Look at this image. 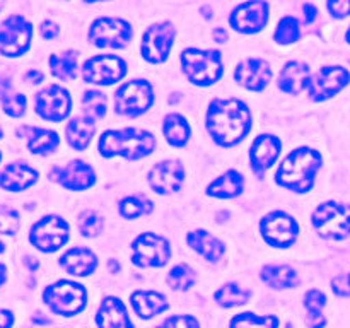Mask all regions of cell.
Wrapping results in <instances>:
<instances>
[{
  "label": "cell",
  "mask_w": 350,
  "mask_h": 328,
  "mask_svg": "<svg viewBox=\"0 0 350 328\" xmlns=\"http://www.w3.org/2000/svg\"><path fill=\"white\" fill-rule=\"evenodd\" d=\"M229 328H279V318L275 314H260L246 311L234 314L229 321Z\"/></svg>",
  "instance_id": "d590c367"
},
{
  "label": "cell",
  "mask_w": 350,
  "mask_h": 328,
  "mask_svg": "<svg viewBox=\"0 0 350 328\" xmlns=\"http://www.w3.org/2000/svg\"><path fill=\"white\" fill-rule=\"evenodd\" d=\"M304 308H306V325L310 328H325L327 316L323 310L327 306V296L320 289H310L304 294Z\"/></svg>",
  "instance_id": "d6a6232c"
},
{
  "label": "cell",
  "mask_w": 350,
  "mask_h": 328,
  "mask_svg": "<svg viewBox=\"0 0 350 328\" xmlns=\"http://www.w3.org/2000/svg\"><path fill=\"white\" fill-rule=\"evenodd\" d=\"M187 243L191 249H195L198 255H202L212 263L221 262L226 255L224 243L205 229H195V231L188 232Z\"/></svg>",
  "instance_id": "4316f807"
},
{
  "label": "cell",
  "mask_w": 350,
  "mask_h": 328,
  "mask_svg": "<svg viewBox=\"0 0 350 328\" xmlns=\"http://www.w3.org/2000/svg\"><path fill=\"white\" fill-rule=\"evenodd\" d=\"M214 299L222 308H236L252 299V290L245 289L236 282H228L215 290Z\"/></svg>",
  "instance_id": "e575fe53"
},
{
  "label": "cell",
  "mask_w": 350,
  "mask_h": 328,
  "mask_svg": "<svg viewBox=\"0 0 350 328\" xmlns=\"http://www.w3.org/2000/svg\"><path fill=\"white\" fill-rule=\"evenodd\" d=\"M85 3H94V2H101V0H84Z\"/></svg>",
  "instance_id": "6f0895ef"
},
{
  "label": "cell",
  "mask_w": 350,
  "mask_h": 328,
  "mask_svg": "<svg viewBox=\"0 0 350 328\" xmlns=\"http://www.w3.org/2000/svg\"><path fill=\"white\" fill-rule=\"evenodd\" d=\"M323 164V156L311 147H299L287 154L275 173L279 187L296 193H308L313 188L314 178Z\"/></svg>",
  "instance_id": "7a4b0ae2"
},
{
  "label": "cell",
  "mask_w": 350,
  "mask_h": 328,
  "mask_svg": "<svg viewBox=\"0 0 350 328\" xmlns=\"http://www.w3.org/2000/svg\"><path fill=\"white\" fill-rule=\"evenodd\" d=\"M152 208V202L142 195H129L122 198L118 205V212L123 219H139L142 215H149Z\"/></svg>",
  "instance_id": "8d00e7d4"
},
{
  "label": "cell",
  "mask_w": 350,
  "mask_h": 328,
  "mask_svg": "<svg viewBox=\"0 0 350 328\" xmlns=\"http://www.w3.org/2000/svg\"><path fill=\"white\" fill-rule=\"evenodd\" d=\"M156 328H202L200 323L191 314H171Z\"/></svg>",
  "instance_id": "ee69618b"
},
{
  "label": "cell",
  "mask_w": 350,
  "mask_h": 328,
  "mask_svg": "<svg viewBox=\"0 0 350 328\" xmlns=\"http://www.w3.org/2000/svg\"><path fill=\"white\" fill-rule=\"evenodd\" d=\"M120 269H122V265H120V263L116 262L115 258L108 260V270H109V272H111V273H118Z\"/></svg>",
  "instance_id": "f5cc1de1"
},
{
  "label": "cell",
  "mask_w": 350,
  "mask_h": 328,
  "mask_svg": "<svg viewBox=\"0 0 350 328\" xmlns=\"http://www.w3.org/2000/svg\"><path fill=\"white\" fill-rule=\"evenodd\" d=\"M161 130H163L166 142L173 147H185L191 135L190 123L180 113H170V115L164 116Z\"/></svg>",
  "instance_id": "4dcf8cb0"
},
{
  "label": "cell",
  "mask_w": 350,
  "mask_h": 328,
  "mask_svg": "<svg viewBox=\"0 0 350 328\" xmlns=\"http://www.w3.org/2000/svg\"><path fill=\"white\" fill-rule=\"evenodd\" d=\"M126 75V62L118 55H96L82 65V79L92 85H113Z\"/></svg>",
  "instance_id": "7c38bea8"
},
{
  "label": "cell",
  "mask_w": 350,
  "mask_h": 328,
  "mask_svg": "<svg viewBox=\"0 0 350 328\" xmlns=\"http://www.w3.org/2000/svg\"><path fill=\"white\" fill-rule=\"evenodd\" d=\"M82 109H84V116H89L96 122L99 118H105L106 113H108V98H106L105 92L96 91H85L82 96Z\"/></svg>",
  "instance_id": "74e56055"
},
{
  "label": "cell",
  "mask_w": 350,
  "mask_h": 328,
  "mask_svg": "<svg viewBox=\"0 0 350 328\" xmlns=\"http://www.w3.org/2000/svg\"><path fill=\"white\" fill-rule=\"evenodd\" d=\"M273 77L272 67L263 58H246L238 64L234 70V81L248 91L260 92L270 84Z\"/></svg>",
  "instance_id": "44dd1931"
},
{
  "label": "cell",
  "mask_w": 350,
  "mask_h": 328,
  "mask_svg": "<svg viewBox=\"0 0 350 328\" xmlns=\"http://www.w3.org/2000/svg\"><path fill=\"white\" fill-rule=\"evenodd\" d=\"M345 40H347V43L350 44V27L347 29V33H345Z\"/></svg>",
  "instance_id": "9f6ffc18"
},
{
  "label": "cell",
  "mask_w": 350,
  "mask_h": 328,
  "mask_svg": "<svg viewBox=\"0 0 350 328\" xmlns=\"http://www.w3.org/2000/svg\"><path fill=\"white\" fill-rule=\"evenodd\" d=\"M253 125L248 105L238 98H217L208 105L205 126L217 146L234 147L246 139Z\"/></svg>",
  "instance_id": "6da1fadb"
},
{
  "label": "cell",
  "mask_w": 350,
  "mask_h": 328,
  "mask_svg": "<svg viewBox=\"0 0 350 328\" xmlns=\"http://www.w3.org/2000/svg\"><path fill=\"white\" fill-rule=\"evenodd\" d=\"M3 249H5V245H3V243H2V241H0V253H2V251H3Z\"/></svg>",
  "instance_id": "680465c9"
},
{
  "label": "cell",
  "mask_w": 350,
  "mask_h": 328,
  "mask_svg": "<svg viewBox=\"0 0 350 328\" xmlns=\"http://www.w3.org/2000/svg\"><path fill=\"white\" fill-rule=\"evenodd\" d=\"M3 137V130H2V126H0V139H2Z\"/></svg>",
  "instance_id": "91938a15"
},
{
  "label": "cell",
  "mask_w": 350,
  "mask_h": 328,
  "mask_svg": "<svg viewBox=\"0 0 350 328\" xmlns=\"http://www.w3.org/2000/svg\"><path fill=\"white\" fill-rule=\"evenodd\" d=\"M70 236L68 222L60 215H44L34 222L29 231V241L34 248L43 253H53L60 249Z\"/></svg>",
  "instance_id": "ba28073f"
},
{
  "label": "cell",
  "mask_w": 350,
  "mask_h": 328,
  "mask_svg": "<svg viewBox=\"0 0 350 328\" xmlns=\"http://www.w3.org/2000/svg\"><path fill=\"white\" fill-rule=\"evenodd\" d=\"M350 82V72L340 65H327L321 67L311 77L310 98L313 101L321 102L334 98Z\"/></svg>",
  "instance_id": "ac0fdd59"
},
{
  "label": "cell",
  "mask_w": 350,
  "mask_h": 328,
  "mask_svg": "<svg viewBox=\"0 0 350 328\" xmlns=\"http://www.w3.org/2000/svg\"><path fill=\"white\" fill-rule=\"evenodd\" d=\"M185 181V167L180 161L166 159L156 163L149 169L147 183L159 195L176 193Z\"/></svg>",
  "instance_id": "d6986e66"
},
{
  "label": "cell",
  "mask_w": 350,
  "mask_h": 328,
  "mask_svg": "<svg viewBox=\"0 0 350 328\" xmlns=\"http://www.w3.org/2000/svg\"><path fill=\"white\" fill-rule=\"evenodd\" d=\"M44 79V74L41 70H27L26 74H24V81L27 82V84H40V82H43Z\"/></svg>",
  "instance_id": "c3c4849f"
},
{
  "label": "cell",
  "mask_w": 350,
  "mask_h": 328,
  "mask_svg": "<svg viewBox=\"0 0 350 328\" xmlns=\"http://www.w3.org/2000/svg\"><path fill=\"white\" fill-rule=\"evenodd\" d=\"M24 263H26L27 269H29V270H36L38 266H40V263H38V260H36V258H31V256H27V258L24 260Z\"/></svg>",
  "instance_id": "db71d44e"
},
{
  "label": "cell",
  "mask_w": 350,
  "mask_h": 328,
  "mask_svg": "<svg viewBox=\"0 0 350 328\" xmlns=\"http://www.w3.org/2000/svg\"><path fill=\"white\" fill-rule=\"evenodd\" d=\"M50 180L70 191L89 190L96 183V171L85 161H68L64 166H53L50 169Z\"/></svg>",
  "instance_id": "e0dca14e"
},
{
  "label": "cell",
  "mask_w": 350,
  "mask_h": 328,
  "mask_svg": "<svg viewBox=\"0 0 350 328\" xmlns=\"http://www.w3.org/2000/svg\"><path fill=\"white\" fill-rule=\"evenodd\" d=\"M33 40V26L26 17L9 16L0 26V53L3 57H21L26 53Z\"/></svg>",
  "instance_id": "4fadbf2b"
},
{
  "label": "cell",
  "mask_w": 350,
  "mask_h": 328,
  "mask_svg": "<svg viewBox=\"0 0 350 328\" xmlns=\"http://www.w3.org/2000/svg\"><path fill=\"white\" fill-rule=\"evenodd\" d=\"M260 232L267 245L273 248H289L299 238V224L287 212L275 210L260 221Z\"/></svg>",
  "instance_id": "8fae6325"
},
{
  "label": "cell",
  "mask_w": 350,
  "mask_h": 328,
  "mask_svg": "<svg viewBox=\"0 0 350 328\" xmlns=\"http://www.w3.org/2000/svg\"><path fill=\"white\" fill-rule=\"evenodd\" d=\"M154 87L146 79H132L120 85L115 92V109L123 116H140L154 105Z\"/></svg>",
  "instance_id": "52a82bcc"
},
{
  "label": "cell",
  "mask_w": 350,
  "mask_h": 328,
  "mask_svg": "<svg viewBox=\"0 0 350 328\" xmlns=\"http://www.w3.org/2000/svg\"><path fill=\"white\" fill-rule=\"evenodd\" d=\"M12 325H14L12 311L2 310V308H0V328H12Z\"/></svg>",
  "instance_id": "681fc988"
},
{
  "label": "cell",
  "mask_w": 350,
  "mask_h": 328,
  "mask_svg": "<svg viewBox=\"0 0 350 328\" xmlns=\"http://www.w3.org/2000/svg\"><path fill=\"white\" fill-rule=\"evenodd\" d=\"M58 263L70 275L88 277L91 273H94V270L98 269V256H96V253L91 248L74 246V248L67 249L60 256Z\"/></svg>",
  "instance_id": "7402d4cb"
},
{
  "label": "cell",
  "mask_w": 350,
  "mask_h": 328,
  "mask_svg": "<svg viewBox=\"0 0 350 328\" xmlns=\"http://www.w3.org/2000/svg\"><path fill=\"white\" fill-rule=\"evenodd\" d=\"M174 38H176V27L170 20L156 23L147 27L140 43V53L144 60L149 64H163L170 57Z\"/></svg>",
  "instance_id": "5bb4252c"
},
{
  "label": "cell",
  "mask_w": 350,
  "mask_h": 328,
  "mask_svg": "<svg viewBox=\"0 0 350 328\" xmlns=\"http://www.w3.org/2000/svg\"><path fill=\"white\" fill-rule=\"evenodd\" d=\"M299 20L294 16H286L277 24V29L273 33V41L279 44H293L299 40Z\"/></svg>",
  "instance_id": "ab89813d"
},
{
  "label": "cell",
  "mask_w": 350,
  "mask_h": 328,
  "mask_svg": "<svg viewBox=\"0 0 350 328\" xmlns=\"http://www.w3.org/2000/svg\"><path fill=\"white\" fill-rule=\"evenodd\" d=\"M34 108L43 120L64 122L72 111V98L67 89L62 87V85H48L36 94Z\"/></svg>",
  "instance_id": "9a60e30c"
},
{
  "label": "cell",
  "mask_w": 350,
  "mask_h": 328,
  "mask_svg": "<svg viewBox=\"0 0 350 328\" xmlns=\"http://www.w3.org/2000/svg\"><path fill=\"white\" fill-rule=\"evenodd\" d=\"M77 228L82 236H85V238H94V236L101 234L103 228H105V221L96 212L88 210L81 214V217L77 221Z\"/></svg>",
  "instance_id": "60d3db41"
},
{
  "label": "cell",
  "mask_w": 350,
  "mask_h": 328,
  "mask_svg": "<svg viewBox=\"0 0 350 328\" xmlns=\"http://www.w3.org/2000/svg\"><path fill=\"white\" fill-rule=\"evenodd\" d=\"M332 289H334V292L337 294V296H350V273L335 277V279L332 280Z\"/></svg>",
  "instance_id": "bcb514c9"
},
{
  "label": "cell",
  "mask_w": 350,
  "mask_h": 328,
  "mask_svg": "<svg viewBox=\"0 0 350 328\" xmlns=\"http://www.w3.org/2000/svg\"><path fill=\"white\" fill-rule=\"evenodd\" d=\"M98 328H135L130 321L126 308L118 297L108 296L101 301L96 311Z\"/></svg>",
  "instance_id": "cb8c5ba5"
},
{
  "label": "cell",
  "mask_w": 350,
  "mask_h": 328,
  "mask_svg": "<svg viewBox=\"0 0 350 328\" xmlns=\"http://www.w3.org/2000/svg\"><path fill=\"white\" fill-rule=\"evenodd\" d=\"M156 149V137L140 128L108 130L99 137L98 150L103 157H125L137 161L150 156Z\"/></svg>",
  "instance_id": "3957f363"
},
{
  "label": "cell",
  "mask_w": 350,
  "mask_h": 328,
  "mask_svg": "<svg viewBox=\"0 0 350 328\" xmlns=\"http://www.w3.org/2000/svg\"><path fill=\"white\" fill-rule=\"evenodd\" d=\"M280 150H282V142L279 137L272 133H262L256 137L250 149V164H252L253 173L258 178L265 176L267 171L275 164Z\"/></svg>",
  "instance_id": "ffe728a7"
},
{
  "label": "cell",
  "mask_w": 350,
  "mask_h": 328,
  "mask_svg": "<svg viewBox=\"0 0 350 328\" xmlns=\"http://www.w3.org/2000/svg\"><path fill=\"white\" fill-rule=\"evenodd\" d=\"M0 159H2V152H0Z\"/></svg>",
  "instance_id": "6125c7cd"
},
{
  "label": "cell",
  "mask_w": 350,
  "mask_h": 328,
  "mask_svg": "<svg viewBox=\"0 0 350 328\" xmlns=\"http://www.w3.org/2000/svg\"><path fill=\"white\" fill-rule=\"evenodd\" d=\"M26 96L19 94V92H3L2 96V106L3 111L12 118H19L26 111Z\"/></svg>",
  "instance_id": "7bdbcfd3"
},
{
  "label": "cell",
  "mask_w": 350,
  "mask_h": 328,
  "mask_svg": "<svg viewBox=\"0 0 350 328\" xmlns=\"http://www.w3.org/2000/svg\"><path fill=\"white\" fill-rule=\"evenodd\" d=\"M228 38H229V33L228 31L224 29V27H215L214 29V40L217 41V43H226V41H228Z\"/></svg>",
  "instance_id": "816d5d0a"
},
{
  "label": "cell",
  "mask_w": 350,
  "mask_h": 328,
  "mask_svg": "<svg viewBox=\"0 0 350 328\" xmlns=\"http://www.w3.org/2000/svg\"><path fill=\"white\" fill-rule=\"evenodd\" d=\"M327 9L335 19L350 16V0H327Z\"/></svg>",
  "instance_id": "f6af8a7d"
},
{
  "label": "cell",
  "mask_w": 350,
  "mask_h": 328,
  "mask_svg": "<svg viewBox=\"0 0 350 328\" xmlns=\"http://www.w3.org/2000/svg\"><path fill=\"white\" fill-rule=\"evenodd\" d=\"M311 224L323 239H347L350 236V204L330 200L318 205L311 215Z\"/></svg>",
  "instance_id": "5b68a950"
},
{
  "label": "cell",
  "mask_w": 350,
  "mask_h": 328,
  "mask_svg": "<svg viewBox=\"0 0 350 328\" xmlns=\"http://www.w3.org/2000/svg\"><path fill=\"white\" fill-rule=\"evenodd\" d=\"M51 68V74L60 81H72L77 75L79 67V53L75 50H68L60 55H51L48 60Z\"/></svg>",
  "instance_id": "836d02e7"
},
{
  "label": "cell",
  "mask_w": 350,
  "mask_h": 328,
  "mask_svg": "<svg viewBox=\"0 0 350 328\" xmlns=\"http://www.w3.org/2000/svg\"><path fill=\"white\" fill-rule=\"evenodd\" d=\"M270 5L265 0H248L236 7L229 16V24L236 33L255 34L269 23Z\"/></svg>",
  "instance_id": "2e32d148"
},
{
  "label": "cell",
  "mask_w": 350,
  "mask_h": 328,
  "mask_svg": "<svg viewBox=\"0 0 350 328\" xmlns=\"http://www.w3.org/2000/svg\"><path fill=\"white\" fill-rule=\"evenodd\" d=\"M195 282H197V273L187 263H178L167 273V286L173 290H178V292H185V290L191 289Z\"/></svg>",
  "instance_id": "f35d334b"
},
{
  "label": "cell",
  "mask_w": 350,
  "mask_h": 328,
  "mask_svg": "<svg viewBox=\"0 0 350 328\" xmlns=\"http://www.w3.org/2000/svg\"><path fill=\"white\" fill-rule=\"evenodd\" d=\"M5 279H7V269H5V265H3V263H0V286L5 282Z\"/></svg>",
  "instance_id": "11a10c76"
},
{
  "label": "cell",
  "mask_w": 350,
  "mask_h": 328,
  "mask_svg": "<svg viewBox=\"0 0 350 328\" xmlns=\"http://www.w3.org/2000/svg\"><path fill=\"white\" fill-rule=\"evenodd\" d=\"M303 12H304V20H306L308 24H311L314 19H317L318 10H317V7L313 5V3H304Z\"/></svg>",
  "instance_id": "f907efd6"
},
{
  "label": "cell",
  "mask_w": 350,
  "mask_h": 328,
  "mask_svg": "<svg viewBox=\"0 0 350 328\" xmlns=\"http://www.w3.org/2000/svg\"><path fill=\"white\" fill-rule=\"evenodd\" d=\"M130 301H132L133 311H135V314L140 320H150V318L164 313L170 308L166 296L152 289L133 290L130 294Z\"/></svg>",
  "instance_id": "484cf974"
},
{
  "label": "cell",
  "mask_w": 350,
  "mask_h": 328,
  "mask_svg": "<svg viewBox=\"0 0 350 328\" xmlns=\"http://www.w3.org/2000/svg\"><path fill=\"white\" fill-rule=\"evenodd\" d=\"M181 70L185 77L195 85H212L221 81L224 74L221 53L215 50H200V48H187L181 53Z\"/></svg>",
  "instance_id": "277c9868"
},
{
  "label": "cell",
  "mask_w": 350,
  "mask_h": 328,
  "mask_svg": "<svg viewBox=\"0 0 350 328\" xmlns=\"http://www.w3.org/2000/svg\"><path fill=\"white\" fill-rule=\"evenodd\" d=\"M245 190V178L239 171L229 169L207 187V195L214 198H236Z\"/></svg>",
  "instance_id": "f546056e"
},
{
  "label": "cell",
  "mask_w": 350,
  "mask_h": 328,
  "mask_svg": "<svg viewBox=\"0 0 350 328\" xmlns=\"http://www.w3.org/2000/svg\"><path fill=\"white\" fill-rule=\"evenodd\" d=\"M96 125L94 120L89 116H75L65 126V137L67 144L74 150H85L94 137Z\"/></svg>",
  "instance_id": "83f0119b"
},
{
  "label": "cell",
  "mask_w": 350,
  "mask_h": 328,
  "mask_svg": "<svg viewBox=\"0 0 350 328\" xmlns=\"http://www.w3.org/2000/svg\"><path fill=\"white\" fill-rule=\"evenodd\" d=\"M43 301L48 310L60 316H75L88 304V290L72 280H58L43 290Z\"/></svg>",
  "instance_id": "8992f818"
},
{
  "label": "cell",
  "mask_w": 350,
  "mask_h": 328,
  "mask_svg": "<svg viewBox=\"0 0 350 328\" xmlns=\"http://www.w3.org/2000/svg\"><path fill=\"white\" fill-rule=\"evenodd\" d=\"M60 33V27L53 20H43L40 26V34L43 36V40H53Z\"/></svg>",
  "instance_id": "7dc6e473"
},
{
  "label": "cell",
  "mask_w": 350,
  "mask_h": 328,
  "mask_svg": "<svg viewBox=\"0 0 350 328\" xmlns=\"http://www.w3.org/2000/svg\"><path fill=\"white\" fill-rule=\"evenodd\" d=\"M40 174L26 163H10L0 173V188L5 191H24L33 187Z\"/></svg>",
  "instance_id": "d4e9b609"
},
{
  "label": "cell",
  "mask_w": 350,
  "mask_h": 328,
  "mask_svg": "<svg viewBox=\"0 0 350 328\" xmlns=\"http://www.w3.org/2000/svg\"><path fill=\"white\" fill-rule=\"evenodd\" d=\"M260 277L272 289H293L299 286V275L289 265H267L260 272Z\"/></svg>",
  "instance_id": "1f68e13d"
},
{
  "label": "cell",
  "mask_w": 350,
  "mask_h": 328,
  "mask_svg": "<svg viewBox=\"0 0 350 328\" xmlns=\"http://www.w3.org/2000/svg\"><path fill=\"white\" fill-rule=\"evenodd\" d=\"M21 228L19 212L9 205L0 204V234H16Z\"/></svg>",
  "instance_id": "b9f144b4"
},
{
  "label": "cell",
  "mask_w": 350,
  "mask_h": 328,
  "mask_svg": "<svg viewBox=\"0 0 350 328\" xmlns=\"http://www.w3.org/2000/svg\"><path fill=\"white\" fill-rule=\"evenodd\" d=\"M23 133H26L24 137H27V149L33 154H40V156H48V154L55 152V149L60 144V137L53 130L23 126L19 130V135H23Z\"/></svg>",
  "instance_id": "f1b7e54d"
},
{
  "label": "cell",
  "mask_w": 350,
  "mask_h": 328,
  "mask_svg": "<svg viewBox=\"0 0 350 328\" xmlns=\"http://www.w3.org/2000/svg\"><path fill=\"white\" fill-rule=\"evenodd\" d=\"M171 258V245L157 232H142L132 241V262L137 266H164Z\"/></svg>",
  "instance_id": "9c48e42d"
},
{
  "label": "cell",
  "mask_w": 350,
  "mask_h": 328,
  "mask_svg": "<svg viewBox=\"0 0 350 328\" xmlns=\"http://www.w3.org/2000/svg\"><path fill=\"white\" fill-rule=\"evenodd\" d=\"M132 36V24L122 17H98L89 27V40L98 48H125Z\"/></svg>",
  "instance_id": "30bf717a"
},
{
  "label": "cell",
  "mask_w": 350,
  "mask_h": 328,
  "mask_svg": "<svg viewBox=\"0 0 350 328\" xmlns=\"http://www.w3.org/2000/svg\"><path fill=\"white\" fill-rule=\"evenodd\" d=\"M311 77H313L311 68L308 67L304 62H287V64L284 65L282 72H280L279 87L280 91L286 92V94L297 96L303 91H306V89H310Z\"/></svg>",
  "instance_id": "603a6c76"
},
{
  "label": "cell",
  "mask_w": 350,
  "mask_h": 328,
  "mask_svg": "<svg viewBox=\"0 0 350 328\" xmlns=\"http://www.w3.org/2000/svg\"><path fill=\"white\" fill-rule=\"evenodd\" d=\"M2 96H3V92H0V99H2Z\"/></svg>",
  "instance_id": "94428289"
}]
</instances>
